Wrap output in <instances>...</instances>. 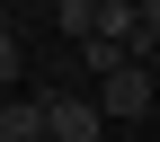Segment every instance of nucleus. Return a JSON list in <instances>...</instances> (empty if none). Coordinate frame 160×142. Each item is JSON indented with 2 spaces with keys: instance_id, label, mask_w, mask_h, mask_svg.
Returning <instances> with one entry per match:
<instances>
[{
  "instance_id": "8",
  "label": "nucleus",
  "mask_w": 160,
  "mask_h": 142,
  "mask_svg": "<svg viewBox=\"0 0 160 142\" xmlns=\"http://www.w3.org/2000/svg\"><path fill=\"white\" fill-rule=\"evenodd\" d=\"M133 27H142V36H160V0H133Z\"/></svg>"
},
{
  "instance_id": "9",
  "label": "nucleus",
  "mask_w": 160,
  "mask_h": 142,
  "mask_svg": "<svg viewBox=\"0 0 160 142\" xmlns=\"http://www.w3.org/2000/svg\"><path fill=\"white\" fill-rule=\"evenodd\" d=\"M133 53H142V62H151V71H160V36H142V45H133Z\"/></svg>"
},
{
  "instance_id": "11",
  "label": "nucleus",
  "mask_w": 160,
  "mask_h": 142,
  "mask_svg": "<svg viewBox=\"0 0 160 142\" xmlns=\"http://www.w3.org/2000/svg\"><path fill=\"white\" fill-rule=\"evenodd\" d=\"M0 27H9V18H0Z\"/></svg>"
},
{
  "instance_id": "4",
  "label": "nucleus",
  "mask_w": 160,
  "mask_h": 142,
  "mask_svg": "<svg viewBox=\"0 0 160 142\" xmlns=\"http://www.w3.org/2000/svg\"><path fill=\"white\" fill-rule=\"evenodd\" d=\"M0 142H45V115H36V98H9V107H0Z\"/></svg>"
},
{
  "instance_id": "7",
  "label": "nucleus",
  "mask_w": 160,
  "mask_h": 142,
  "mask_svg": "<svg viewBox=\"0 0 160 142\" xmlns=\"http://www.w3.org/2000/svg\"><path fill=\"white\" fill-rule=\"evenodd\" d=\"M0 80H18V36L0 27Z\"/></svg>"
},
{
  "instance_id": "6",
  "label": "nucleus",
  "mask_w": 160,
  "mask_h": 142,
  "mask_svg": "<svg viewBox=\"0 0 160 142\" xmlns=\"http://www.w3.org/2000/svg\"><path fill=\"white\" fill-rule=\"evenodd\" d=\"M80 53H89V71H98V80H107L116 62H133V53H125V45H107V36H89V45H80Z\"/></svg>"
},
{
  "instance_id": "5",
  "label": "nucleus",
  "mask_w": 160,
  "mask_h": 142,
  "mask_svg": "<svg viewBox=\"0 0 160 142\" xmlns=\"http://www.w3.org/2000/svg\"><path fill=\"white\" fill-rule=\"evenodd\" d=\"M53 27H62V36H80V45H89V36H98V0H62V9H53Z\"/></svg>"
},
{
  "instance_id": "10",
  "label": "nucleus",
  "mask_w": 160,
  "mask_h": 142,
  "mask_svg": "<svg viewBox=\"0 0 160 142\" xmlns=\"http://www.w3.org/2000/svg\"><path fill=\"white\" fill-rule=\"evenodd\" d=\"M45 9H62V0H45Z\"/></svg>"
},
{
  "instance_id": "1",
  "label": "nucleus",
  "mask_w": 160,
  "mask_h": 142,
  "mask_svg": "<svg viewBox=\"0 0 160 142\" xmlns=\"http://www.w3.org/2000/svg\"><path fill=\"white\" fill-rule=\"evenodd\" d=\"M36 115H45V142H98V125H107V115H98V98H36Z\"/></svg>"
},
{
  "instance_id": "2",
  "label": "nucleus",
  "mask_w": 160,
  "mask_h": 142,
  "mask_svg": "<svg viewBox=\"0 0 160 142\" xmlns=\"http://www.w3.org/2000/svg\"><path fill=\"white\" fill-rule=\"evenodd\" d=\"M142 107H151V71L142 62H116L107 80H98V115H125V125H133Z\"/></svg>"
},
{
  "instance_id": "3",
  "label": "nucleus",
  "mask_w": 160,
  "mask_h": 142,
  "mask_svg": "<svg viewBox=\"0 0 160 142\" xmlns=\"http://www.w3.org/2000/svg\"><path fill=\"white\" fill-rule=\"evenodd\" d=\"M98 36H107V45H142V27H133V0H98Z\"/></svg>"
}]
</instances>
